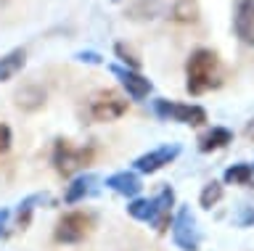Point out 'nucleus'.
Instances as JSON below:
<instances>
[{"label":"nucleus","mask_w":254,"mask_h":251,"mask_svg":"<svg viewBox=\"0 0 254 251\" xmlns=\"http://www.w3.org/2000/svg\"><path fill=\"white\" fill-rule=\"evenodd\" d=\"M186 90L190 96H201L206 90L220 88L222 80H225V69H222V61L214 50L209 48H198L190 53L188 64H186Z\"/></svg>","instance_id":"1"},{"label":"nucleus","mask_w":254,"mask_h":251,"mask_svg":"<svg viewBox=\"0 0 254 251\" xmlns=\"http://www.w3.org/2000/svg\"><path fill=\"white\" fill-rule=\"evenodd\" d=\"M95 156V148L93 146H71L69 140L59 138L53 146V167L59 175L64 177H71L74 172L85 169V164H90Z\"/></svg>","instance_id":"2"},{"label":"nucleus","mask_w":254,"mask_h":251,"mask_svg":"<svg viewBox=\"0 0 254 251\" xmlns=\"http://www.w3.org/2000/svg\"><path fill=\"white\" fill-rule=\"evenodd\" d=\"M127 111V100L117 90H98L87 98L85 116L90 122H114Z\"/></svg>","instance_id":"3"},{"label":"nucleus","mask_w":254,"mask_h":251,"mask_svg":"<svg viewBox=\"0 0 254 251\" xmlns=\"http://www.w3.org/2000/svg\"><path fill=\"white\" fill-rule=\"evenodd\" d=\"M154 114L159 119H170V122H180V124H204L206 122V111L201 106H190V103H178V100H167V98H156L154 100Z\"/></svg>","instance_id":"4"},{"label":"nucleus","mask_w":254,"mask_h":251,"mask_svg":"<svg viewBox=\"0 0 254 251\" xmlns=\"http://www.w3.org/2000/svg\"><path fill=\"white\" fill-rule=\"evenodd\" d=\"M172 241L180 251H198V243H201V235H198L196 227V217L188 206H183L172 219Z\"/></svg>","instance_id":"5"},{"label":"nucleus","mask_w":254,"mask_h":251,"mask_svg":"<svg viewBox=\"0 0 254 251\" xmlns=\"http://www.w3.org/2000/svg\"><path fill=\"white\" fill-rule=\"evenodd\" d=\"M90 227H93L90 214H85V211H69V214H64L59 219V225L53 230V238L59 243H79V241H85Z\"/></svg>","instance_id":"6"},{"label":"nucleus","mask_w":254,"mask_h":251,"mask_svg":"<svg viewBox=\"0 0 254 251\" xmlns=\"http://www.w3.org/2000/svg\"><path fill=\"white\" fill-rule=\"evenodd\" d=\"M180 153V146H162V148H154V151L143 153L135 159V169L143 172V175H151V172H159L164 164H170L178 159Z\"/></svg>","instance_id":"7"},{"label":"nucleus","mask_w":254,"mask_h":251,"mask_svg":"<svg viewBox=\"0 0 254 251\" xmlns=\"http://www.w3.org/2000/svg\"><path fill=\"white\" fill-rule=\"evenodd\" d=\"M111 74L119 77V82L125 85V90H127V96L135 98V100H140V98H146L148 93H151V80H146L143 74H138L135 69H125V66H111Z\"/></svg>","instance_id":"8"},{"label":"nucleus","mask_w":254,"mask_h":251,"mask_svg":"<svg viewBox=\"0 0 254 251\" xmlns=\"http://www.w3.org/2000/svg\"><path fill=\"white\" fill-rule=\"evenodd\" d=\"M233 29L244 45H254V0H241L236 5Z\"/></svg>","instance_id":"9"},{"label":"nucleus","mask_w":254,"mask_h":251,"mask_svg":"<svg viewBox=\"0 0 254 251\" xmlns=\"http://www.w3.org/2000/svg\"><path fill=\"white\" fill-rule=\"evenodd\" d=\"M162 13L178 24H193L198 19V3L196 0H162Z\"/></svg>","instance_id":"10"},{"label":"nucleus","mask_w":254,"mask_h":251,"mask_svg":"<svg viewBox=\"0 0 254 251\" xmlns=\"http://www.w3.org/2000/svg\"><path fill=\"white\" fill-rule=\"evenodd\" d=\"M172 206H175V191L170 185H164L162 191L156 193V199H154V225L151 227H156L159 233H164L167 227H170V214H172Z\"/></svg>","instance_id":"11"},{"label":"nucleus","mask_w":254,"mask_h":251,"mask_svg":"<svg viewBox=\"0 0 254 251\" xmlns=\"http://www.w3.org/2000/svg\"><path fill=\"white\" fill-rule=\"evenodd\" d=\"M106 185L111 188L114 193H119V196H138L140 193V180H138V175L135 172H117V175H111L109 180H106Z\"/></svg>","instance_id":"12"},{"label":"nucleus","mask_w":254,"mask_h":251,"mask_svg":"<svg viewBox=\"0 0 254 251\" xmlns=\"http://www.w3.org/2000/svg\"><path fill=\"white\" fill-rule=\"evenodd\" d=\"M95 185H98V177H95V175H79L74 183L66 188V193H64V201H66V203L82 201V199H87V196L95 193Z\"/></svg>","instance_id":"13"},{"label":"nucleus","mask_w":254,"mask_h":251,"mask_svg":"<svg viewBox=\"0 0 254 251\" xmlns=\"http://www.w3.org/2000/svg\"><path fill=\"white\" fill-rule=\"evenodd\" d=\"M230 140H233V132H230V130L212 127L206 135L198 138V151H201V153H212V151H217V148H225Z\"/></svg>","instance_id":"14"},{"label":"nucleus","mask_w":254,"mask_h":251,"mask_svg":"<svg viewBox=\"0 0 254 251\" xmlns=\"http://www.w3.org/2000/svg\"><path fill=\"white\" fill-rule=\"evenodd\" d=\"M24 64H27V53H24V48H16V50L8 53V56H3L0 58V82L16 77L24 69Z\"/></svg>","instance_id":"15"},{"label":"nucleus","mask_w":254,"mask_h":251,"mask_svg":"<svg viewBox=\"0 0 254 251\" xmlns=\"http://www.w3.org/2000/svg\"><path fill=\"white\" fill-rule=\"evenodd\" d=\"M45 201H48V193H35V196H29V199H24L19 203V209H16V225L13 227L24 230V227L29 225V219H32V211L37 209V203H45Z\"/></svg>","instance_id":"16"},{"label":"nucleus","mask_w":254,"mask_h":251,"mask_svg":"<svg viewBox=\"0 0 254 251\" xmlns=\"http://www.w3.org/2000/svg\"><path fill=\"white\" fill-rule=\"evenodd\" d=\"M43 100H45V93L40 88H35V85H29V88H24V90L16 93V103H19L21 108H27V111L43 106Z\"/></svg>","instance_id":"17"},{"label":"nucleus","mask_w":254,"mask_h":251,"mask_svg":"<svg viewBox=\"0 0 254 251\" xmlns=\"http://www.w3.org/2000/svg\"><path fill=\"white\" fill-rule=\"evenodd\" d=\"M127 211H130V217L132 219H140V222H148V225H154V199L146 201V199H135L130 206H127Z\"/></svg>","instance_id":"18"},{"label":"nucleus","mask_w":254,"mask_h":251,"mask_svg":"<svg viewBox=\"0 0 254 251\" xmlns=\"http://www.w3.org/2000/svg\"><path fill=\"white\" fill-rule=\"evenodd\" d=\"M252 175H254V169L249 167V164H233V167H228L225 169V183H230V185H246L252 180Z\"/></svg>","instance_id":"19"},{"label":"nucleus","mask_w":254,"mask_h":251,"mask_svg":"<svg viewBox=\"0 0 254 251\" xmlns=\"http://www.w3.org/2000/svg\"><path fill=\"white\" fill-rule=\"evenodd\" d=\"M220 199H222V185L212 180V183H206V185H204L201 196H198V203H201L204 209H212V206H214V203H217Z\"/></svg>","instance_id":"20"},{"label":"nucleus","mask_w":254,"mask_h":251,"mask_svg":"<svg viewBox=\"0 0 254 251\" xmlns=\"http://www.w3.org/2000/svg\"><path fill=\"white\" fill-rule=\"evenodd\" d=\"M114 50H117V56H119V58H122V61H125V64H130V69H138V66H140V58H138V56H135V53H132L130 48H125V45H122V43H119V45H117V48H114Z\"/></svg>","instance_id":"21"},{"label":"nucleus","mask_w":254,"mask_h":251,"mask_svg":"<svg viewBox=\"0 0 254 251\" xmlns=\"http://www.w3.org/2000/svg\"><path fill=\"white\" fill-rule=\"evenodd\" d=\"M8 143H11V130L5 124H0V153L8 151Z\"/></svg>","instance_id":"22"},{"label":"nucleus","mask_w":254,"mask_h":251,"mask_svg":"<svg viewBox=\"0 0 254 251\" xmlns=\"http://www.w3.org/2000/svg\"><path fill=\"white\" fill-rule=\"evenodd\" d=\"M254 222V209L252 206H244V211H241V214H238V225H252Z\"/></svg>","instance_id":"23"},{"label":"nucleus","mask_w":254,"mask_h":251,"mask_svg":"<svg viewBox=\"0 0 254 251\" xmlns=\"http://www.w3.org/2000/svg\"><path fill=\"white\" fill-rule=\"evenodd\" d=\"M77 61H87V64H101V56L98 53H90V50H82V53H77Z\"/></svg>","instance_id":"24"},{"label":"nucleus","mask_w":254,"mask_h":251,"mask_svg":"<svg viewBox=\"0 0 254 251\" xmlns=\"http://www.w3.org/2000/svg\"><path fill=\"white\" fill-rule=\"evenodd\" d=\"M8 217H11V211H8V209H0V235L5 233V222H8Z\"/></svg>","instance_id":"25"},{"label":"nucleus","mask_w":254,"mask_h":251,"mask_svg":"<svg viewBox=\"0 0 254 251\" xmlns=\"http://www.w3.org/2000/svg\"><path fill=\"white\" fill-rule=\"evenodd\" d=\"M246 138H249V140H254V119H252L249 124H246Z\"/></svg>","instance_id":"26"},{"label":"nucleus","mask_w":254,"mask_h":251,"mask_svg":"<svg viewBox=\"0 0 254 251\" xmlns=\"http://www.w3.org/2000/svg\"><path fill=\"white\" fill-rule=\"evenodd\" d=\"M252 169H254V167H252Z\"/></svg>","instance_id":"27"}]
</instances>
